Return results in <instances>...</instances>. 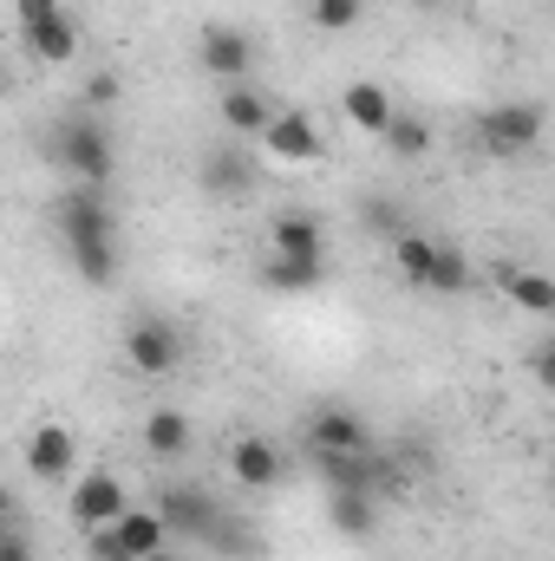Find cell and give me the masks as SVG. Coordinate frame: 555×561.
Returning a JSON list of instances; mask_svg holds the SVG:
<instances>
[{
  "instance_id": "6da1fadb",
  "label": "cell",
  "mask_w": 555,
  "mask_h": 561,
  "mask_svg": "<svg viewBox=\"0 0 555 561\" xmlns=\"http://www.w3.org/2000/svg\"><path fill=\"white\" fill-rule=\"evenodd\" d=\"M46 157H53L66 176H79L86 190H105V183H112V170H118L112 131H105L99 118H59V125H53V138H46Z\"/></svg>"
},
{
  "instance_id": "7a4b0ae2",
  "label": "cell",
  "mask_w": 555,
  "mask_h": 561,
  "mask_svg": "<svg viewBox=\"0 0 555 561\" xmlns=\"http://www.w3.org/2000/svg\"><path fill=\"white\" fill-rule=\"evenodd\" d=\"M543 125H550V112L536 99H510V105H490L477 118V144L490 157H523L530 144H543Z\"/></svg>"
},
{
  "instance_id": "3957f363",
  "label": "cell",
  "mask_w": 555,
  "mask_h": 561,
  "mask_svg": "<svg viewBox=\"0 0 555 561\" xmlns=\"http://www.w3.org/2000/svg\"><path fill=\"white\" fill-rule=\"evenodd\" d=\"M196 59H203L209 79H223V85H249L256 39H249L242 26H229V20H203V33H196Z\"/></svg>"
},
{
  "instance_id": "277c9868",
  "label": "cell",
  "mask_w": 555,
  "mask_h": 561,
  "mask_svg": "<svg viewBox=\"0 0 555 561\" xmlns=\"http://www.w3.org/2000/svg\"><path fill=\"white\" fill-rule=\"evenodd\" d=\"M157 516H163L170 542H209L216 523H223V503L209 490H196V483H170L163 503H157Z\"/></svg>"
},
{
  "instance_id": "5b68a950",
  "label": "cell",
  "mask_w": 555,
  "mask_h": 561,
  "mask_svg": "<svg viewBox=\"0 0 555 561\" xmlns=\"http://www.w3.org/2000/svg\"><path fill=\"white\" fill-rule=\"evenodd\" d=\"M307 450L314 457H366L373 450V424L360 419L353 405H320L307 419Z\"/></svg>"
},
{
  "instance_id": "8992f818",
  "label": "cell",
  "mask_w": 555,
  "mask_h": 561,
  "mask_svg": "<svg viewBox=\"0 0 555 561\" xmlns=\"http://www.w3.org/2000/svg\"><path fill=\"white\" fill-rule=\"evenodd\" d=\"M53 216H59V242H66V249H72V242H118V216H112L105 196L86 190V183H72Z\"/></svg>"
},
{
  "instance_id": "52a82bcc",
  "label": "cell",
  "mask_w": 555,
  "mask_h": 561,
  "mask_svg": "<svg viewBox=\"0 0 555 561\" xmlns=\"http://www.w3.org/2000/svg\"><path fill=\"white\" fill-rule=\"evenodd\" d=\"M125 359L138 366L144 379H163V373H177L183 366V333L170 327V320H132V333H125Z\"/></svg>"
},
{
  "instance_id": "ba28073f",
  "label": "cell",
  "mask_w": 555,
  "mask_h": 561,
  "mask_svg": "<svg viewBox=\"0 0 555 561\" xmlns=\"http://www.w3.org/2000/svg\"><path fill=\"white\" fill-rule=\"evenodd\" d=\"M20 457H26V470H33L39 483H72V477H79V437H72L66 424H33Z\"/></svg>"
},
{
  "instance_id": "9c48e42d",
  "label": "cell",
  "mask_w": 555,
  "mask_h": 561,
  "mask_svg": "<svg viewBox=\"0 0 555 561\" xmlns=\"http://www.w3.org/2000/svg\"><path fill=\"white\" fill-rule=\"evenodd\" d=\"M72 523L79 529H105L112 516H125L132 510V496H125V483L112 477V470H86V477H72Z\"/></svg>"
},
{
  "instance_id": "30bf717a",
  "label": "cell",
  "mask_w": 555,
  "mask_h": 561,
  "mask_svg": "<svg viewBox=\"0 0 555 561\" xmlns=\"http://www.w3.org/2000/svg\"><path fill=\"white\" fill-rule=\"evenodd\" d=\"M20 39H26V53H33L39 66H72V59H79V26H72L66 7L46 13V20H20Z\"/></svg>"
},
{
  "instance_id": "8fae6325",
  "label": "cell",
  "mask_w": 555,
  "mask_h": 561,
  "mask_svg": "<svg viewBox=\"0 0 555 561\" xmlns=\"http://www.w3.org/2000/svg\"><path fill=\"white\" fill-rule=\"evenodd\" d=\"M262 144H269L275 163H320V125L307 112H275Z\"/></svg>"
},
{
  "instance_id": "7c38bea8",
  "label": "cell",
  "mask_w": 555,
  "mask_h": 561,
  "mask_svg": "<svg viewBox=\"0 0 555 561\" xmlns=\"http://www.w3.org/2000/svg\"><path fill=\"white\" fill-rule=\"evenodd\" d=\"M229 470H236V483H242V490H275L287 463H281V450L262 437V431H242V437L229 444Z\"/></svg>"
},
{
  "instance_id": "4fadbf2b",
  "label": "cell",
  "mask_w": 555,
  "mask_h": 561,
  "mask_svg": "<svg viewBox=\"0 0 555 561\" xmlns=\"http://www.w3.org/2000/svg\"><path fill=\"white\" fill-rule=\"evenodd\" d=\"M340 112H347V125H353V131L380 138V131L393 125V112H399V105H393V92H386V85H373V79H353V85L340 92Z\"/></svg>"
},
{
  "instance_id": "5bb4252c",
  "label": "cell",
  "mask_w": 555,
  "mask_h": 561,
  "mask_svg": "<svg viewBox=\"0 0 555 561\" xmlns=\"http://www.w3.org/2000/svg\"><path fill=\"white\" fill-rule=\"evenodd\" d=\"M190 444H196V424H190V412H177V405H157V412L144 419V450H150L157 463H177V457H190Z\"/></svg>"
},
{
  "instance_id": "9a60e30c",
  "label": "cell",
  "mask_w": 555,
  "mask_h": 561,
  "mask_svg": "<svg viewBox=\"0 0 555 561\" xmlns=\"http://www.w3.org/2000/svg\"><path fill=\"white\" fill-rule=\"evenodd\" d=\"M327 523H333V536L366 542L380 529V496H366V490H327Z\"/></svg>"
},
{
  "instance_id": "2e32d148",
  "label": "cell",
  "mask_w": 555,
  "mask_h": 561,
  "mask_svg": "<svg viewBox=\"0 0 555 561\" xmlns=\"http://www.w3.org/2000/svg\"><path fill=\"white\" fill-rule=\"evenodd\" d=\"M269 118H275V105H269L256 85H223V125H229L236 138H262Z\"/></svg>"
},
{
  "instance_id": "e0dca14e",
  "label": "cell",
  "mask_w": 555,
  "mask_h": 561,
  "mask_svg": "<svg viewBox=\"0 0 555 561\" xmlns=\"http://www.w3.org/2000/svg\"><path fill=\"white\" fill-rule=\"evenodd\" d=\"M503 294L530 313V320H555V280L543 275V268H503Z\"/></svg>"
},
{
  "instance_id": "ac0fdd59",
  "label": "cell",
  "mask_w": 555,
  "mask_h": 561,
  "mask_svg": "<svg viewBox=\"0 0 555 561\" xmlns=\"http://www.w3.org/2000/svg\"><path fill=\"white\" fill-rule=\"evenodd\" d=\"M262 280L281 287V294H314V287L327 280V255H269Z\"/></svg>"
},
{
  "instance_id": "d6986e66",
  "label": "cell",
  "mask_w": 555,
  "mask_h": 561,
  "mask_svg": "<svg viewBox=\"0 0 555 561\" xmlns=\"http://www.w3.org/2000/svg\"><path fill=\"white\" fill-rule=\"evenodd\" d=\"M203 190H209V196H249V190H256V163H249L242 150H216V157L203 163Z\"/></svg>"
},
{
  "instance_id": "ffe728a7",
  "label": "cell",
  "mask_w": 555,
  "mask_h": 561,
  "mask_svg": "<svg viewBox=\"0 0 555 561\" xmlns=\"http://www.w3.org/2000/svg\"><path fill=\"white\" fill-rule=\"evenodd\" d=\"M66 262H72V275L86 287H112L118 280V242H72Z\"/></svg>"
},
{
  "instance_id": "44dd1931",
  "label": "cell",
  "mask_w": 555,
  "mask_h": 561,
  "mask_svg": "<svg viewBox=\"0 0 555 561\" xmlns=\"http://www.w3.org/2000/svg\"><path fill=\"white\" fill-rule=\"evenodd\" d=\"M431 255H438L431 236H418V229H399V236H393V268H399V280L418 287V294H424V275H431Z\"/></svg>"
},
{
  "instance_id": "7402d4cb",
  "label": "cell",
  "mask_w": 555,
  "mask_h": 561,
  "mask_svg": "<svg viewBox=\"0 0 555 561\" xmlns=\"http://www.w3.org/2000/svg\"><path fill=\"white\" fill-rule=\"evenodd\" d=\"M269 242H275V255H320V222L301 216V209H287V216H275Z\"/></svg>"
},
{
  "instance_id": "603a6c76",
  "label": "cell",
  "mask_w": 555,
  "mask_h": 561,
  "mask_svg": "<svg viewBox=\"0 0 555 561\" xmlns=\"http://www.w3.org/2000/svg\"><path fill=\"white\" fill-rule=\"evenodd\" d=\"M464 287H471V255L438 242V255H431V275H424V294H464Z\"/></svg>"
},
{
  "instance_id": "cb8c5ba5",
  "label": "cell",
  "mask_w": 555,
  "mask_h": 561,
  "mask_svg": "<svg viewBox=\"0 0 555 561\" xmlns=\"http://www.w3.org/2000/svg\"><path fill=\"white\" fill-rule=\"evenodd\" d=\"M380 144H386L393 157H406V163H418V157L431 150V131H424L418 118H406V112H393V125L380 131Z\"/></svg>"
},
{
  "instance_id": "d4e9b609",
  "label": "cell",
  "mask_w": 555,
  "mask_h": 561,
  "mask_svg": "<svg viewBox=\"0 0 555 561\" xmlns=\"http://www.w3.org/2000/svg\"><path fill=\"white\" fill-rule=\"evenodd\" d=\"M307 13H314L320 33H353L366 20V0H307Z\"/></svg>"
},
{
  "instance_id": "484cf974",
  "label": "cell",
  "mask_w": 555,
  "mask_h": 561,
  "mask_svg": "<svg viewBox=\"0 0 555 561\" xmlns=\"http://www.w3.org/2000/svg\"><path fill=\"white\" fill-rule=\"evenodd\" d=\"M0 561H39V549H33L20 529H7V536H0Z\"/></svg>"
},
{
  "instance_id": "4316f807",
  "label": "cell",
  "mask_w": 555,
  "mask_h": 561,
  "mask_svg": "<svg viewBox=\"0 0 555 561\" xmlns=\"http://www.w3.org/2000/svg\"><path fill=\"white\" fill-rule=\"evenodd\" d=\"M13 13L20 20H46V13H59V0H13Z\"/></svg>"
},
{
  "instance_id": "83f0119b",
  "label": "cell",
  "mask_w": 555,
  "mask_h": 561,
  "mask_svg": "<svg viewBox=\"0 0 555 561\" xmlns=\"http://www.w3.org/2000/svg\"><path fill=\"white\" fill-rule=\"evenodd\" d=\"M7 529H13V496L0 490V536H7Z\"/></svg>"
},
{
  "instance_id": "f1b7e54d",
  "label": "cell",
  "mask_w": 555,
  "mask_h": 561,
  "mask_svg": "<svg viewBox=\"0 0 555 561\" xmlns=\"http://www.w3.org/2000/svg\"><path fill=\"white\" fill-rule=\"evenodd\" d=\"M144 561H196V556H177V549H157V556H144Z\"/></svg>"
},
{
  "instance_id": "f546056e",
  "label": "cell",
  "mask_w": 555,
  "mask_h": 561,
  "mask_svg": "<svg viewBox=\"0 0 555 561\" xmlns=\"http://www.w3.org/2000/svg\"><path fill=\"white\" fill-rule=\"evenodd\" d=\"M99 561H132V556H99Z\"/></svg>"
},
{
  "instance_id": "4dcf8cb0",
  "label": "cell",
  "mask_w": 555,
  "mask_h": 561,
  "mask_svg": "<svg viewBox=\"0 0 555 561\" xmlns=\"http://www.w3.org/2000/svg\"><path fill=\"white\" fill-rule=\"evenodd\" d=\"M0 92H7V72H0Z\"/></svg>"
}]
</instances>
